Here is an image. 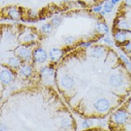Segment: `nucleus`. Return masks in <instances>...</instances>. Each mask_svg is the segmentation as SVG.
Instances as JSON below:
<instances>
[{
    "label": "nucleus",
    "instance_id": "1",
    "mask_svg": "<svg viewBox=\"0 0 131 131\" xmlns=\"http://www.w3.org/2000/svg\"><path fill=\"white\" fill-rule=\"evenodd\" d=\"M33 45L35 44H20L14 49V54L23 61V63H29L32 61Z\"/></svg>",
    "mask_w": 131,
    "mask_h": 131
},
{
    "label": "nucleus",
    "instance_id": "26",
    "mask_svg": "<svg viewBox=\"0 0 131 131\" xmlns=\"http://www.w3.org/2000/svg\"><path fill=\"white\" fill-rule=\"evenodd\" d=\"M74 41H75V37L72 36V35H68V36H66L64 39H63V42L66 45H68V46H70V45H71Z\"/></svg>",
    "mask_w": 131,
    "mask_h": 131
},
{
    "label": "nucleus",
    "instance_id": "17",
    "mask_svg": "<svg viewBox=\"0 0 131 131\" xmlns=\"http://www.w3.org/2000/svg\"><path fill=\"white\" fill-rule=\"evenodd\" d=\"M61 85L66 89H70L73 87L74 85V79L68 75H65L61 78L60 80Z\"/></svg>",
    "mask_w": 131,
    "mask_h": 131
},
{
    "label": "nucleus",
    "instance_id": "24",
    "mask_svg": "<svg viewBox=\"0 0 131 131\" xmlns=\"http://www.w3.org/2000/svg\"><path fill=\"white\" fill-rule=\"evenodd\" d=\"M71 126V121L68 118H64L61 121V127L64 129H67Z\"/></svg>",
    "mask_w": 131,
    "mask_h": 131
},
{
    "label": "nucleus",
    "instance_id": "5",
    "mask_svg": "<svg viewBox=\"0 0 131 131\" xmlns=\"http://www.w3.org/2000/svg\"><path fill=\"white\" fill-rule=\"evenodd\" d=\"M106 47L102 44H93V46L89 48V56L94 59H100L106 55Z\"/></svg>",
    "mask_w": 131,
    "mask_h": 131
},
{
    "label": "nucleus",
    "instance_id": "23",
    "mask_svg": "<svg viewBox=\"0 0 131 131\" xmlns=\"http://www.w3.org/2000/svg\"><path fill=\"white\" fill-rule=\"evenodd\" d=\"M95 43L94 40H88V41H82V42L80 43L79 46L80 48H91L93 43Z\"/></svg>",
    "mask_w": 131,
    "mask_h": 131
},
{
    "label": "nucleus",
    "instance_id": "9",
    "mask_svg": "<svg viewBox=\"0 0 131 131\" xmlns=\"http://www.w3.org/2000/svg\"><path fill=\"white\" fill-rule=\"evenodd\" d=\"M93 106L98 112H106L110 108L111 103L106 98L102 97L94 102Z\"/></svg>",
    "mask_w": 131,
    "mask_h": 131
},
{
    "label": "nucleus",
    "instance_id": "20",
    "mask_svg": "<svg viewBox=\"0 0 131 131\" xmlns=\"http://www.w3.org/2000/svg\"><path fill=\"white\" fill-rule=\"evenodd\" d=\"M102 6H103V11L106 12V14H111L113 12L115 5L112 3L111 0H106L102 3Z\"/></svg>",
    "mask_w": 131,
    "mask_h": 131
},
{
    "label": "nucleus",
    "instance_id": "18",
    "mask_svg": "<svg viewBox=\"0 0 131 131\" xmlns=\"http://www.w3.org/2000/svg\"><path fill=\"white\" fill-rule=\"evenodd\" d=\"M33 67L29 63H24L19 69V74L23 77H30L32 75Z\"/></svg>",
    "mask_w": 131,
    "mask_h": 131
},
{
    "label": "nucleus",
    "instance_id": "30",
    "mask_svg": "<svg viewBox=\"0 0 131 131\" xmlns=\"http://www.w3.org/2000/svg\"><path fill=\"white\" fill-rule=\"evenodd\" d=\"M123 6H124L125 8L131 9V0H124V2H123Z\"/></svg>",
    "mask_w": 131,
    "mask_h": 131
},
{
    "label": "nucleus",
    "instance_id": "3",
    "mask_svg": "<svg viewBox=\"0 0 131 131\" xmlns=\"http://www.w3.org/2000/svg\"><path fill=\"white\" fill-rule=\"evenodd\" d=\"M48 52L41 46H36L33 48L32 61L36 64H44L48 60Z\"/></svg>",
    "mask_w": 131,
    "mask_h": 131
},
{
    "label": "nucleus",
    "instance_id": "19",
    "mask_svg": "<svg viewBox=\"0 0 131 131\" xmlns=\"http://www.w3.org/2000/svg\"><path fill=\"white\" fill-rule=\"evenodd\" d=\"M49 22L52 25L53 27H54L55 29L58 28L59 26H61V25L63 22V17L60 15H55L51 18Z\"/></svg>",
    "mask_w": 131,
    "mask_h": 131
},
{
    "label": "nucleus",
    "instance_id": "14",
    "mask_svg": "<svg viewBox=\"0 0 131 131\" xmlns=\"http://www.w3.org/2000/svg\"><path fill=\"white\" fill-rule=\"evenodd\" d=\"M7 64L8 65L9 67L14 69V70H16V69L20 68V67L23 65V61L20 60L18 57L14 55V56L8 57L7 60Z\"/></svg>",
    "mask_w": 131,
    "mask_h": 131
},
{
    "label": "nucleus",
    "instance_id": "32",
    "mask_svg": "<svg viewBox=\"0 0 131 131\" xmlns=\"http://www.w3.org/2000/svg\"><path fill=\"white\" fill-rule=\"evenodd\" d=\"M121 1V0H111V2H112V3L113 4V5H115V6H116V4H118Z\"/></svg>",
    "mask_w": 131,
    "mask_h": 131
},
{
    "label": "nucleus",
    "instance_id": "13",
    "mask_svg": "<svg viewBox=\"0 0 131 131\" xmlns=\"http://www.w3.org/2000/svg\"><path fill=\"white\" fill-rule=\"evenodd\" d=\"M13 75L12 71L7 68H3L1 72H0V80L1 82L5 85L10 84L12 80H13Z\"/></svg>",
    "mask_w": 131,
    "mask_h": 131
},
{
    "label": "nucleus",
    "instance_id": "6",
    "mask_svg": "<svg viewBox=\"0 0 131 131\" xmlns=\"http://www.w3.org/2000/svg\"><path fill=\"white\" fill-rule=\"evenodd\" d=\"M130 24L125 16H118L114 21V29L121 30L126 31L128 34L131 35Z\"/></svg>",
    "mask_w": 131,
    "mask_h": 131
},
{
    "label": "nucleus",
    "instance_id": "11",
    "mask_svg": "<svg viewBox=\"0 0 131 131\" xmlns=\"http://www.w3.org/2000/svg\"><path fill=\"white\" fill-rule=\"evenodd\" d=\"M64 56V51L60 48H52L48 51V58L52 62L59 61Z\"/></svg>",
    "mask_w": 131,
    "mask_h": 131
},
{
    "label": "nucleus",
    "instance_id": "34",
    "mask_svg": "<svg viewBox=\"0 0 131 131\" xmlns=\"http://www.w3.org/2000/svg\"><path fill=\"white\" fill-rule=\"evenodd\" d=\"M129 107L131 108V98H130V100H129Z\"/></svg>",
    "mask_w": 131,
    "mask_h": 131
},
{
    "label": "nucleus",
    "instance_id": "2",
    "mask_svg": "<svg viewBox=\"0 0 131 131\" xmlns=\"http://www.w3.org/2000/svg\"><path fill=\"white\" fill-rule=\"evenodd\" d=\"M39 33L32 28H26L20 32L18 40L20 44H35V42L39 38Z\"/></svg>",
    "mask_w": 131,
    "mask_h": 131
},
{
    "label": "nucleus",
    "instance_id": "15",
    "mask_svg": "<svg viewBox=\"0 0 131 131\" xmlns=\"http://www.w3.org/2000/svg\"><path fill=\"white\" fill-rule=\"evenodd\" d=\"M54 27L50 22H45L43 25H41L39 28V34L45 36L50 35L52 34L53 30H54Z\"/></svg>",
    "mask_w": 131,
    "mask_h": 131
},
{
    "label": "nucleus",
    "instance_id": "28",
    "mask_svg": "<svg viewBox=\"0 0 131 131\" xmlns=\"http://www.w3.org/2000/svg\"><path fill=\"white\" fill-rule=\"evenodd\" d=\"M102 11H103V6H102V4H97V5L93 7L92 8V12L95 14L99 15Z\"/></svg>",
    "mask_w": 131,
    "mask_h": 131
},
{
    "label": "nucleus",
    "instance_id": "31",
    "mask_svg": "<svg viewBox=\"0 0 131 131\" xmlns=\"http://www.w3.org/2000/svg\"><path fill=\"white\" fill-rule=\"evenodd\" d=\"M0 131H7V128L5 125L2 124L1 126H0Z\"/></svg>",
    "mask_w": 131,
    "mask_h": 131
},
{
    "label": "nucleus",
    "instance_id": "33",
    "mask_svg": "<svg viewBox=\"0 0 131 131\" xmlns=\"http://www.w3.org/2000/svg\"><path fill=\"white\" fill-rule=\"evenodd\" d=\"M127 68H128L129 69V72L131 73V61H130V62L128 64V65H127V67H126Z\"/></svg>",
    "mask_w": 131,
    "mask_h": 131
},
{
    "label": "nucleus",
    "instance_id": "4",
    "mask_svg": "<svg viewBox=\"0 0 131 131\" xmlns=\"http://www.w3.org/2000/svg\"><path fill=\"white\" fill-rule=\"evenodd\" d=\"M6 17L11 20L17 21L22 19V8L17 6H8L5 8Z\"/></svg>",
    "mask_w": 131,
    "mask_h": 131
},
{
    "label": "nucleus",
    "instance_id": "29",
    "mask_svg": "<svg viewBox=\"0 0 131 131\" xmlns=\"http://www.w3.org/2000/svg\"><path fill=\"white\" fill-rule=\"evenodd\" d=\"M92 125H93V121L92 120H88V119L84 120L83 121H82V124H81L82 127H83L84 129H88Z\"/></svg>",
    "mask_w": 131,
    "mask_h": 131
},
{
    "label": "nucleus",
    "instance_id": "35",
    "mask_svg": "<svg viewBox=\"0 0 131 131\" xmlns=\"http://www.w3.org/2000/svg\"><path fill=\"white\" fill-rule=\"evenodd\" d=\"M63 1H64V2H67V1H68V0H63Z\"/></svg>",
    "mask_w": 131,
    "mask_h": 131
},
{
    "label": "nucleus",
    "instance_id": "22",
    "mask_svg": "<svg viewBox=\"0 0 131 131\" xmlns=\"http://www.w3.org/2000/svg\"><path fill=\"white\" fill-rule=\"evenodd\" d=\"M123 51L125 52V53H127V54H131V39H129L126 43H125L124 44L121 46Z\"/></svg>",
    "mask_w": 131,
    "mask_h": 131
},
{
    "label": "nucleus",
    "instance_id": "27",
    "mask_svg": "<svg viewBox=\"0 0 131 131\" xmlns=\"http://www.w3.org/2000/svg\"><path fill=\"white\" fill-rule=\"evenodd\" d=\"M120 59L125 67H127V65L130 62V60L129 59V57L126 56L125 53H122V52L120 53Z\"/></svg>",
    "mask_w": 131,
    "mask_h": 131
},
{
    "label": "nucleus",
    "instance_id": "25",
    "mask_svg": "<svg viewBox=\"0 0 131 131\" xmlns=\"http://www.w3.org/2000/svg\"><path fill=\"white\" fill-rule=\"evenodd\" d=\"M26 14H27V17L30 20H35L38 18V16H39L38 12L35 10H28Z\"/></svg>",
    "mask_w": 131,
    "mask_h": 131
},
{
    "label": "nucleus",
    "instance_id": "10",
    "mask_svg": "<svg viewBox=\"0 0 131 131\" xmlns=\"http://www.w3.org/2000/svg\"><path fill=\"white\" fill-rule=\"evenodd\" d=\"M125 81V76L121 73H114L109 77V84L112 87H121Z\"/></svg>",
    "mask_w": 131,
    "mask_h": 131
},
{
    "label": "nucleus",
    "instance_id": "8",
    "mask_svg": "<svg viewBox=\"0 0 131 131\" xmlns=\"http://www.w3.org/2000/svg\"><path fill=\"white\" fill-rule=\"evenodd\" d=\"M112 120L116 125H125L129 120V114L125 110H118L112 116Z\"/></svg>",
    "mask_w": 131,
    "mask_h": 131
},
{
    "label": "nucleus",
    "instance_id": "7",
    "mask_svg": "<svg viewBox=\"0 0 131 131\" xmlns=\"http://www.w3.org/2000/svg\"><path fill=\"white\" fill-rule=\"evenodd\" d=\"M129 34H128L126 31L125 30H116V29H114L113 30V39L115 41V43H117L120 46H122L125 43H126L127 41L129 39Z\"/></svg>",
    "mask_w": 131,
    "mask_h": 131
},
{
    "label": "nucleus",
    "instance_id": "21",
    "mask_svg": "<svg viewBox=\"0 0 131 131\" xmlns=\"http://www.w3.org/2000/svg\"><path fill=\"white\" fill-rule=\"evenodd\" d=\"M102 42H103V43L106 45V47H110V48L114 47L115 44H116L114 39H112V38H110L109 36H104V37H102Z\"/></svg>",
    "mask_w": 131,
    "mask_h": 131
},
{
    "label": "nucleus",
    "instance_id": "16",
    "mask_svg": "<svg viewBox=\"0 0 131 131\" xmlns=\"http://www.w3.org/2000/svg\"><path fill=\"white\" fill-rule=\"evenodd\" d=\"M39 72L43 79L47 80L52 79L53 75H54V69L51 67H48V66H44V67H41Z\"/></svg>",
    "mask_w": 131,
    "mask_h": 131
},
{
    "label": "nucleus",
    "instance_id": "12",
    "mask_svg": "<svg viewBox=\"0 0 131 131\" xmlns=\"http://www.w3.org/2000/svg\"><path fill=\"white\" fill-rule=\"evenodd\" d=\"M94 31L99 36H106L110 33V27L105 21H97L94 26Z\"/></svg>",
    "mask_w": 131,
    "mask_h": 131
},
{
    "label": "nucleus",
    "instance_id": "36",
    "mask_svg": "<svg viewBox=\"0 0 131 131\" xmlns=\"http://www.w3.org/2000/svg\"><path fill=\"white\" fill-rule=\"evenodd\" d=\"M130 55H131V54H130Z\"/></svg>",
    "mask_w": 131,
    "mask_h": 131
}]
</instances>
